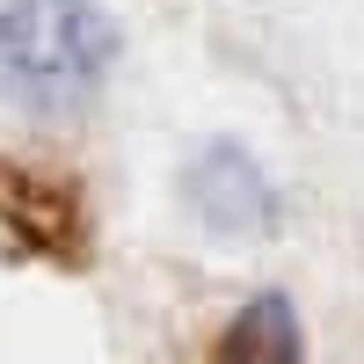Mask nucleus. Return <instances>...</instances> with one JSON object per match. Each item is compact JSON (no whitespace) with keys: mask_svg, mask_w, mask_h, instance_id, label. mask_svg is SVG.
<instances>
[{"mask_svg":"<svg viewBox=\"0 0 364 364\" xmlns=\"http://www.w3.org/2000/svg\"><path fill=\"white\" fill-rule=\"evenodd\" d=\"M117 66V22L102 0H8L0 8V87L37 109H80Z\"/></svg>","mask_w":364,"mask_h":364,"instance_id":"nucleus-1","label":"nucleus"},{"mask_svg":"<svg viewBox=\"0 0 364 364\" xmlns=\"http://www.w3.org/2000/svg\"><path fill=\"white\" fill-rule=\"evenodd\" d=\"M0 226L22 233L51 262H87V204L73 182H58L44 168L0 161Z\"/></svg>","mask_w":364,"mask_h":364,"instance_id":"nucleus-2","label":"nucleus"},{"mask_svg":"<svg viewBox=\"0 0 364 364\" xmlns=\"http://www.w3.org/2000/svg\"><path fill=\"white\" fill-rule=\"evenodd\" d=\"M306 357V343H299V314H291V299H277V291H262V299H248L219 336L204 343V357L197 364H299Z\"/></svg>","mask_w":364,"mask_h":364,"instance_id":"nucleus-3","label":"nucleus"}]
</instances>
